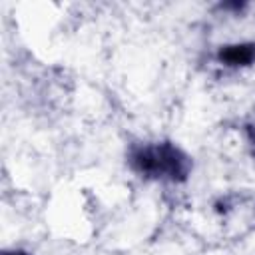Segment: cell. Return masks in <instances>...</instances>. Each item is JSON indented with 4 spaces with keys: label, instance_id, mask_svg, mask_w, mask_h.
I'll return each instance as SVG.
<instances>
[{
    "label": "cell",
    "instance_id": "obj_2",
    "mask_svg": "<svg viewBox=\"0 0 255 255\" xmlns=\"http://www.w3.org/2000/svg\"><path fill=\"white\" fill-rule=\"evenodd\" d=\"M217 58L225 66H249L255 60V42H243V44L223 46L219 50Z\"/></svg>",
    "mask_w": 255,
    "mask_h": 255
},
{
    "label": "cell",
    "instance_id": "obj_1",
    "mask_svg": "<svg viewBox=\"0 0 255 255\" xmlns=\"http://www.w3.org/2000/svg\"><path fill=\"white\" fill-rule=\"evenodd\" d=\"M129 163L137 173L147 177H167L181 181L189 173L187 155L171 143L135 147L129 155Z\"/></svg>",
    "mask_w": 255,
    "mask_h": 255
},
{
    "label": "cell",
    "instance_id": "obj_3",
    "mask_svg": "<svg viewBox=\"0 0 255 255\" xmlns=\"http://www.w3.org/2000/svg\"><path fill=\"white\" fill-rule=\"evenodd\" d=\"M2 255H28V253H24V251H6Z\"/></svg>",
    "mask_w": 255,
    "mask_h": 255
}]
</instances>
